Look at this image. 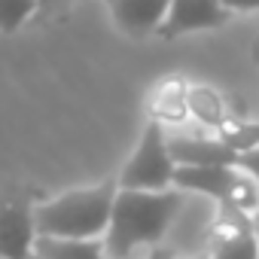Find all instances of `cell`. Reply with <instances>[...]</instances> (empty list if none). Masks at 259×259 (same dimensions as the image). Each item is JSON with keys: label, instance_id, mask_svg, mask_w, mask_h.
Listing matches in <instances>:
<instances>
[{"label": "cell", "instance_id": "10", "mask_svg": "<svg viewBox=\"0 0 259 259\" xmlns=\"http://www.w3.org/2000/svg\"><path fill=\"white\" fill-rule=\"evenodd\" d=\"M189 113H192L198 122L210 125V128H220V125L229 119V113H226L220 95H217L213 89H207V85H192V89H189Z\"/></svg>", "mask_w": 259, "mask_h": 259}, {"label": "cell", "instance_id": "4", "mask_svg": "<svg viewBox=\"0 0 259 259\" xmlns=\"http://www.w3.org/2000/svg\"><path fill=\"white\" fill-rule=\"evenodd\" d=\"M37 195L25 186L0 192V259H31L37 244Z\"/></svg>", "mask_w": 259, "mask_h": 259}, {"label": "cell", "instance_id": "16", "mask_svg": "<svg viewBox=\"0 0 259 259\" xmlns=\"http://www.w3.org/2000/svg\"><path fill=\"white\" fill-rule=\"evenodd\" d=\"M253 229L259 232V204H256V210H253Z\"/></svg>", "mask_w": 259, "mask_h": 259}, {"label": "cell", "instance_id": "2", "mask_svg": "<svg viewBox=\"0 0 259 259\" xmlns=\"http://www.w3.org/2000/svg\"><path fill=\"white\" fill-rule=\"evenodd\" d=\"M119 195V177H107L95 186L70 189L64 195L37 201L34 220L43 238H104L110 229L113 204Z\"/></svg>", "mask_w": 259, "mask_h": 259}, {"label": "cell", "instance_id": "3", "mask_svg": "<svg viewBox=\"0 0 259 259\" xmlns=\"http://www.w3.org/2000/svg\"><path fill=\"white\" fill-rule=\"evenodd\" d=\"M174 174H177V162L171 159L165 128L162 122L150 119L138 150L119 171V189H150V192L174 189Z\"/></svg>", "mask_w": 259, "mask_h": 259}, {"label": "cell", "instance_id": "7", "mask_svg": "<svg viewBox=\"0 0 259 259\" xmlns=\"http://www.w3.org/2000/svg\"><path fill=\"white\" fill-rule=\"evenodd\" d=\"M113 22L128 37H147L156 34L171 0H104Z\"/></svg>", "mask_w": 259, "mask_h": 259}, {"label": "cell", "instance_id": "19", "mask_svg": "<svg viewBox=\"0 0 259 259\" xmlns=\"http://www.w3.org/2000/svg\"><path fill=\"white\" fill-rule=\"evenodd\" d=\"M31 259H40V256H37V253H34V256H31Z\"/></svg>", "mask_w": 259, "mask_h": 259}, {"label": "cell", "instance_id": "13", "mask_svg": "<svg viewBox=\"0 0 259 259\" xmlns=\"http://www.w3.org/2000/svg\"><path fill=\"white\" fill-rule=\"evenodd\" d=\"M238 168L259 186V147L256 150H247V153H241L238 156Z\"/></svg>", "mask_w": 259, "mask_h": 259}, {"label": "cell", "instance_id": "12", "mask_svg": "<svg viewBox=\"0 0 259 259\" xmlns=\"http://www.w3.org/2000/svg\"><path fill=\"white\" fill-rule=\"evenodd\" d=\"M40 7V0H0V34H16Z\"/></svg>", "mask_w": 259, "mask_h": 259}, {"label": "cell", "instance_id": "17", "mask_svg": "<svg viewBox=\"0 0 259 259\" xmlns=\"http://www.w3.org/2000/svg\"><path fill=\"white\" fill-rule=\"evenodd\" d=\"M253 58H256V64H259V37H256V43H253Z\"/></svg>", "mask_w": 259, "mask_h": 259}, {"label": "cell", "instance_id": "14", "mask_svg": "<svg viewBox=\"0 0 259 259\" xmlns=\"http://www.w3.org/2000/svg\"><path fill=\"white\" fill-rule=\"evenodd\" d=\"M223 4L232 13H253V10H259V0H223Z\"/></svg>", "mask_w": 259, "mask_h": 259}, {"label": "cell", "instance_id": "11", "mask_svg": "<svg viewBox=\"0 0 259 259\" xmlns=\"http://www.w3.org/2000/svg\"><path fill=\"white\" fill-rule=\"evenodd\" d=\"M217 138L241 156V153H247V150H256V147H259V122L226 119V122L217 128Z\"/></svg>", "mask_w": 259, "mask_h": 259}, {"label": "cell", "instance_id": "18", "mask_svg": "<svg viewBox=\"0 0 259 259\" xmlns=\"http://www.w3.org/2000/svg\"><path fill=\"white\" fill-rule=\"evenodd\" d=\"M186 259H210V256H207V253H204V256H186Z\"/></svg>", "mask_w": 259, "mask_h": 259}, {"label": "cell", "instance_id": "15", "mask_svg": "<svg viewBox=\"0 0 259 259\" xmlns=\"http://www.w3.org/2000/svg\"><path fill=\"white\" fill-rule=\"evenodd\" d=\"M144 259H174V256H171V250H162V247H156V250H153V253H147Z\"/></svg>", "mask_w": 259, "mask_h": 259}, {"label": "cell", "instance_id": "5", "mask_svg": "<svg viewBox=\"0 0 259 259\" xmlns=\"http://www.w3.org/2000/svg\"><path fill=\"white\" fill-rule=\"evenodd\" d=\"M229 19H232V10L223 0H171L168 13L153 37L177 40V37L195 34V31H217Z\"/></svg>", "mask_w": 259, "mask_h": 259}, {"label": "cell", "instance_id": "1", "mask_svg": "<svg viewBox=\"0 0 259 259\" xmlns=\"http://www.w3.org/2000/svg\"><path fill=\"white\" fill-rule=\"evenodd\" d=\"M183 207V192L162 189H119L110 229L104 235V244L113 259H128L138 247H153L165 238L168 226Z\"/></svg>", "mask_w": 259, "mask_h": 259}, {"label": "cell", "instance_id": "6", "mask_svg": "<svg viewBox=\"0 0 259 259\" xmlns=\"http://www.w3.org/2000/svg\"><path fill=\"white\" fill-rule=\"evenodd\" d=\"M171 159L177 168H213V165H238V153L226 147L220 138H201V135H186V138H171L168 141Z\"/></svg>", "mask_w": 259, "mask_h": 259}, {"label": "cell", "instance_id": "9", "mask_svg": "<svg viewBox=\"0 0 259 259\" xmlns=\"http://www.w3.org/2000/svg\"><path fill=\"white\" fill-rule=\"evenodd\" d=\"M189 116V85L180 79H165L153 95V119L156 122H180Z\"/></svg>", "mask_w": 259, "mask_h": 259}, {"label": "cell", "instance_id": "8", "mask_svg": "<svg viewBox=\"0 0 259 259\" xmlns=\"http://www.w3.org/2000/svg\"><path fill=\"white\" fill-rule=\"evenodd\" d=\"M34 253L40 259H113L104 238H37Z\"/></svg>", "mask_w": 259, "mask_h": 259}]
</instances>
